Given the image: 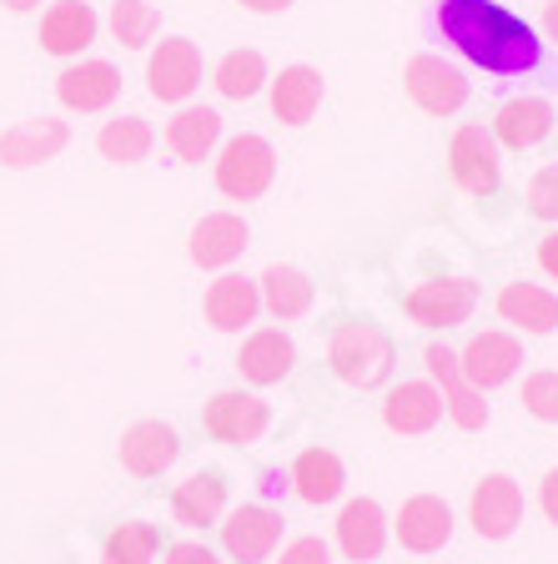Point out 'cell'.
Instances as JSON below:
<instances>
[{"label": "cell", "mask_w": 558, "mask_h": 564, "mask_svg": "<svg viewBox=\"0 0 558 564\" xmlns=\"http://www.w3.org/2000/svg\"><path fill=\"white\" fill-rule=\"evenodd\" d=\"M156 31H162V15H156V6H146V0H117L111 6V35H117L121 46H152Z\"/></svg>", "instance_id": "33"}, {"label": "cell", "mask_w": 558, "mask_h": 564, "mask_svg": "<svg viewBox=\"0 0 558 564\" xmlns=\"http://www.w3.org/2000/svg\"><path fill=\"white\" fill-rule=\"evenodd\" d=\"M524 409L538 423H558V368H538L524 378Z\"/></svg>", "instance_id": "34"}, {"label": "cell", "mask_w": 558, "mask_h": 564, "mask_svg": "<svg viewBox=\"0 0 558 564\" xmlns=\"http://www.w3.org/2000/svg\"><path fill=\"white\" fill-rule=\"evenodd\" d=\"M468 524H473L478 540L503 544L513 540V529L524 524V489L508 474H483L473 484V499H468Z\"/></svg>", "instance_id": "8"}, {"label": "cell", "mask_w": 558, "mask_h": 564, "mask_svg": "<svg viewBox=\"0 0 558 564\" xmlns=\"http://www.w3.org/2000/svg\"><path fill=\"white\" fill-rule=\"evenodd\" d=\"M70 141L66 121H21L15 131L0 137V162L6 166H35V162H51Z\"/></svg>", "instance_id": "29"}, {"label": "cell", "mask_w": 558, "mask_h": 564, "mask_svg": "<svg viewBox=\"0 0 558 564\" xmlns=\"http://www.w3.org/2000/svg\"><path fill=\"white\" fill-rule=\"evenodd\" d=\"M544 35L558 46V0H548V6H544Z\"/></svg>", "instance_id": "41"}, {"label": "cell", "mask_w": 558, "mask_h": 564, "mask_svg": "<svg viewBox=\"0 0 558 564\" xmlns=\"http://www.w3.org/2000/svg\"><path fill=\"white\" fill-rule=\"evenodd\" d=\"M387 514L378 499H348L338 514V550L348 554L352 564H372L387 550Z\"/></svg>", "instance_id": "19"}, {"label": "cell", "mask_w": 558, "mask_h": 564, "mask_svg": "<svg viewBox=\"0 0 558 564\" xmlns=\"http://www.w3.org/2000/svg\"><path fill=\"white\" fill-rule=\"evenodd\" d=\"M442 393L433 378H407V383H393L383 399V423L393 434L403 438H418V434H433L442 423Z\"/></svg>", "instance_id": "14"}, {"label": "cell", "mask_w": 558, "mask_h": 564, "mask_svg": "<svg viewBox=\"0 0 558 564\" xmlns=\"http://www.w3.org/2000/svg\"><path fill=\"white\" fill-rule=\"evenodd\" d=\"M499 317L508 328L528 333V338H548L558 333V293L544 282H503L499 297H493Z\"/></svg>", "instance_id": "15"}, {"label": "cell", "mask_w": 558, "mask_h": 564, "mask_svg": "<svg viewBox=\"0 0 558 564\" xmlns=\"http://www.w3.org/2000/svg\"><path fill=\"white\" fill-rule=\"evenodd\" d=\"M282 544V514L267 505H242L221 519V550L237 564H262Z\"/></svg>", "instance_id": "11"}, {"label": "cell", "mask_w": 558, "mask_h": 564, "mask_svg": "<svg viewBox=\"0 0 558 564\" xmlns=\"http://www.w3.org/2000/svg\"><path fill=\"white\" fill-rule=\"evenodd\" d=\"M287 484L303 505H332V499H342L348 469H342V458L332 454V448H303L287 474Z\"/></svg>", "instance_id": "25"}, {"label": "cell", "mask_w": 558, "mask_h": 564, "mask_svg": "<svg viewBox=\"0 0 558 564\" xmlns=\"http://www.w3.org/2000/svg\"><path fill=\"white\" fill-rule=\"evenodd\" d=\"M423 364H428V378L438 383L448 419H453L463 434H478V429H489V419H493L489 393H478V388L463 378V364H458L453 348H442V343H428V348H423Z\"/></svg>", "instance_id": "5"}, {"label": "cell", "mask_w": 558, "mask_h": 564, "mask_svg": "<svg viewBox=\"0 0 558 564\" xmlns=\"http://www.w3.org/2000/svg\"><path fill=\"white\" fill-rule=\"evenodd\" d=\"M538 509H544V519L558 529V469H548L544 484H538Z\"/></svg>", "instance_id": "38"}, {"label": "cell", "mask_w": 558, "mask_h": 564, "mask_svg": "<svg viewBox=\"0 0 558 564\" xmlns=\"http://www.w3.org/2000/svg\"><path fill=\"white\" fill-rule=\"evenodd\" d=\"M152 127L141 117H121V121H106L101 137H96V147H101L106 162H117V166H136L146 162V152H152Z\"/></svg>", "instance_id": "32"}, {"label": "cell", "mask_w": 558, "mask_h": 564, "mask_svg": "<svg viewBox=\"0 0 558 564\" xmlns=\"http://www.w3.org/2000/svg\"><path fill=\"white\" fill-rule=\"evenodd\" d=\"M538 268H544L548 278L558 282V227L548 237H538Z\"/></svg>", "instance_id": "39"}, {"label": "cell", "mask_w": 558, "mask_h": 564, "mask_svg": "<svg viewBox=\"0 0 558 564\" xmlns=\"http://www.w3.org/2000/svg\"><path fill=\"white\" fill-rule=\"evenodd\" d=\"M146 86H152L156 101L182 106L186 96L201 86V51H197V41H186V35L162 41V46L152 51V61H146Z\"/></svg>", "instance_id": "12"}, {"label": "cell", "mask_w": 558, "mask_h": 564, "mask_svg": "<svg viewBox=\"0 0 558 564\" xmlns=\"http://www.w3.org/2000/svg\"><path fill=\"white\" fill-rule=\"evenodd\" d=\"M96 31H101V15L86 0H61V6L46 11V21H41V46L51 56H81L96 41Z\"/></svg>", "instance_id": "24"}, {"label": "cell", "mask_w": 558, "mask_h": 564, "mask_svg": "<svg viewBox=\"0 0 558 564\" xmlns=\"http://www.w3.org/2000/svg\"><path fill=\"white\" fill-rule=\"evenodd\" d=\"M327 364H332V373L348 388L368 393V388H383L387 378H393L397 348H393V338H387V328H378L372 317H358V323H342V328L332 333Z\"/></svg>", "instance_id": "2"}, {"label": "cell", "mask_w": 558, "mask_h": 564, "mask_svg": "<svg viewBox=\"0 0 558 564\" xmlns=\"http://www.w3.org/2000/svg\"><path fill=\"white\" fill-rule=\"evenodd\" d=\"M277 176V152H272L267 137L242 131V137H227L217 152V192L227 202H256L272 187Z\"/></svg>", "instance_id": "3"}, {"label": "cell", "mask_w": 558, "mask_h": 564, "mask_svg": "<svg viewBox=\"0 0 558 564\" xmlns=\"http://www.w3.org/2000/svg\"><path fill=\"white\" fill-rule=\"evenodd\" d=\"M448 172L468 197H493L503 182V147L493 141V131L478 127V121L458 127L448 141Z\"/></svg>", "instance_id": "4"}, {"label": "cell", "mask_w": 558, "mask_h": 564, "mask_svg": "<svg viewBox=\"0 0 558 564\" xmlns=\"http://www.w3.org/2000/svg\"><path fill=\"white\" fill-rule=\"evenodd\" d=\"M262 86H267V61H262V51L237 46V51H227V56H221L217 91L227 96V101H252Z\"/></svg>", "instance_id": "30"}, {"label": "cell", "mask_w": 558, "mask_h": 564, "mask_svg": "<svg viewBox=\"0 0 558 564\" xmlns=\"http://www.w3.org/2000/svg\"><path fill=\"white\" fill-rule=\"evenodd\" d=\"M176 454H182V438H176V429L162 419H141L121 434V469L136 474V479L166 474L176 464Z\"/></svg>", "instance_id": "16"}, {"label": "cell", "mask_w": 558, "mask_h": 564, "mask_svg": "<svg viewBox=\"0 0 558 564\" xmlns=\"http://www.w3.org/2000/svg\"><path fill=\"white\" fill-rule=\"evenodd\" d=\"M528 212H534L538 223L558 227V162H548L534 172V182H528Z\"/></svg>", "instance_id": "35"}, {"label": "cell", "mask_w": 558, "mask_h": 564, "mask_svg": "<svg viewBox=\"0 0 558 564\" xmlns=\"http://www.w3.org/2000/svg\"><path fill=\"white\" fill-rule=\"evenodd\" d=\"M172 514H176V524H186V529L221 524V519H227V479H221V474H211V469L192 474L186 484H176Z\"/></svg>", "instance_id": "26"}, {"label": "cell", "mask_w": 558, "mask_h": 564, "mask_svg": "<svg viewBox=\"0 0 558 564\" xmlns=\"http://www.w3.org/2000/svg\"><path fill=\"white\" fill-rule=\"evenodd\" d=\"M292 364H297V343H292L282 328H256L252 338L242 343V352H237L242 378L247 383H256V388L282 383V378L292 373Z\"/></svg>", "instance_id": "23"}, {"label": "cell", "mask_w": 558, "mask_h": 564, "mask_svg": "<svg viewBox=\"0 0 558 564\" xmlns=\"http://www.w3.org/2000/svg\"><path fill=\"white\" fill-rule=\"evenodd\" d=\"M247 242H252V227H247L237 212H211V217H201V223L192 227V262L207 272H221L242 258Z\"/></svg>", "instance_id": "17"}, {"label": "cell", "mask_w": 558, "mask_h": 564, "mask_svg": "<svg viewBox=\"0 0 558 564\" xmlns=\"http://www.w3.org/2000/svg\"><path fill=\"white\" fill-rule=\"evenodd\" d=\"M458 364H463V378L478 393H493V388L518 378V368H524V343L503 328H483L468 338V348L458 352Z\"/></svg>", "instance_id": "9"}, {"label": "cell", "mask_w": 558, "mask_h": 564, "mask_svg": "<svg viewBox=\"0 0 558 564\" xmlns=\"http://www.w3.org/2000/svg\"><path fill=\"white\" fill-rule=\"evenodd\" d=\"M6 6H11V11H35L41 0H6Z\"/></svg>", "instance_id": "42"}, {"label": "cell", "mask_w": 558, "mask_h": 564, "mask_svg": "<svg viewBox=\"0 0 558 564\" xmlns=\"http://www.w3.org/2000/svg\"><path fill=\"white\" fill-rule=\"evenodd\" d=\"M247 11H256V15H282V11H292V0H242Z\"/></svg>", "instance_id": "40"}, {"label": "cell", "mask_w": 558, "mask_h": 564, "mask_svg": "<svg viewBox=\"0 0 558 564\" xmlns=\"http://www.w3.org/2000/svg\"><path fill=\"white\" fill-rule=\"evenodd\" d=\"M256 293H262V307H267L277 323H292V317H303L313 307L317 288L303 268H287V262H272L262 278H256Z\"/></svg>", "instance_id": "27"}, {"label": "cell", "mask_w": 558, "mask_h": 564, "mask_svg": "<svg viewBox=\"0 0 558 564\" xmlns=\"http://www.w3.org/2000/svg\"><path fill=\"white\" fill-rule=\"evenodd\" d=\"M322 96H327V82L317 66H282L277 76H272V111H277V121H287V127H307V121L322 111Z\"/></svg>", "instance_id": "20"}, {"label": "cell", "mask_w": 558, "mask_h": 564, "mask_svg": "<svg viewBox=\"0 0 558 564\" xmlns=\"http://www.w3.org/2000/svg\"><path fill=\"white\" fill-rule=\"evenodd\" d=\"M166 147H172L182 162H207L221 147V117L211 106H182V111L166 121Z\"/></svg>", "instance_id": "28"}, {"label": "cell", "mask_w": 558, "mask_h": 564, "mask_svg": "<svg viewBox=\"0 0 558 564\" xmlns=\"http://www.w3.org/2000/svg\"><path fill=\"white\" fill-rule=\"evenodd\" d=\"M201 429H207L217 444H237V448H247V444H256V438L272 429V409L256 393H217V399L201 409Z\"/></svg>", "instance_id": "10"}, {"label": "cell", "mask_w": 558, "mask_h": 564, "mask_svg": "<svg viewBox=\"0 0 558 564\" xmlns=\"http://www.w3.org/2000/svg\"><path fill=\"white\" fill-rule=\"evenodd\" d=\"M489 131L508 152H534L538 141L554 137V106L544 96H513V101L499 106V117H493Z\"/></svg>", "instance_id": "18"}, {"label": "cell", "mask_w": 558, "mask_h": 564, "mask_svg": "<svg viewBox=\"0 0 558 564\" xmlns=\"http://www.w3.org/2000/svg\"><path fill=\"white\" fill-rule=\"evenodd\" d=\"M403 307L418 328H442V333L463 328L478 307V282L473 278H428L403 297Z\"/></svg>", "instance_id": "7"}, {"label": "cell", "mask_w": 558, "mask_h": 564, "mask_svg": "<svg viewBox=\"0 0 558 564\" xmlns=\"http://www.w3.org/2000/svg\"><path fill=\"white\" fill-rule=\"evenodd\" d=\"M393 534L407 554H438L442 544L453 540V509H448V499H438V494H413V499H403V509H397Z\"/></svg>", "instance_id": "13"}, {"label": "cell", "mask_w": 558, "mask_h": 564, "mask_svg": "<svg viewBox=\"0 0 558 564\" xmlns=\"http://www.w3.org/2000/svg\"><path fill=\"white\" fill-rule=\"evenodd\" d=\"M438 31L468 66H478L483 76H499V82L528 76L544 61L538 31L503 0H442Z\"/></svg>", "instance_id": "1"}, {"label": "cell", "mask_w": 558, "mask_h": 564, "mask_svg": "<svg viewBox=\"0 0 558 564\" xmlns=\"http://www.w3.org/2000/svg\"><path fill=\"white\" fill-rule=\"evenodd\" d=\"M166 564H221V560L207 550V544L186 540V544H172V550H166Z\"/></svg>", "instance_id": "37"}, {"label": "cell", "mask_w": 558, "mask_h": 564, "mask_svg": "<svg viewBox=\"0 0 558 564\" xmlns=\"http://www.w3.org/2000/svg\"><path fill=\"white\" fill-rule=\"evenodd\" d=\"M403 82H407L413 106H418V111H428V117H453V111H463L468 91H473L463 70H458L453 61L433 56V51H423V56L407 61Z\"/></svg>", "instance_id": "6"}, {"label": "cell", "mask_w": 558, "mask_h": 564, "mask_svg": "<svg viewBox=\"0 0 558 564\" xmlns=\"http://www.w3.org/2000/svg\"><path fill=\"white\" fill-rule=\"evenodd\" d=\"M277 564H332V544L317 540V534H303V540L282 544Z\"/></svg>", "instance_id": "36"}, {"label": "cell", "mask_w": 558, "mask_h": 564, "mask_svg": "<svg viewBox=\"0 0 558 564\" xmlns=\"http://www.w3.org/2000/svg\"><path fill=\"white\" fill-rule=\"evenodd\" d=\"M156 550H162V529L146 524V519H127L106 534L101 564H152Z\"/></svg>", "instance_id": "31"}, {"label": "cell", "mask_w": 558, "mask_h": 564, "mask_svg": "<svg viewBox=\"0 0 558 564\" xmlns=\"http://www.w3.org/2000/svg\"><path fill=\"white\" fill-rule=\"evenodd\" d=\"M207 323L217 333H242L256 323V313H262V293H256L252 278H237V272H221L217 282L207 288Z\"/></svg>", "instance_id": "22"}, {"label": "cell", "mask_w": 558, "mask_h": 564, "mask_svg": "<svg viewBox=\"0 0 558 564\" xmlns=\"http://www.w3.org/2000/svg\"><path fill=\"white\" fill-rule=\"evenodd\" d=\"M56 96L70 111H106L121 96V70L111 61H81L56 76Z\"/></svg>", "instance_id": "21"}]
</instances>
